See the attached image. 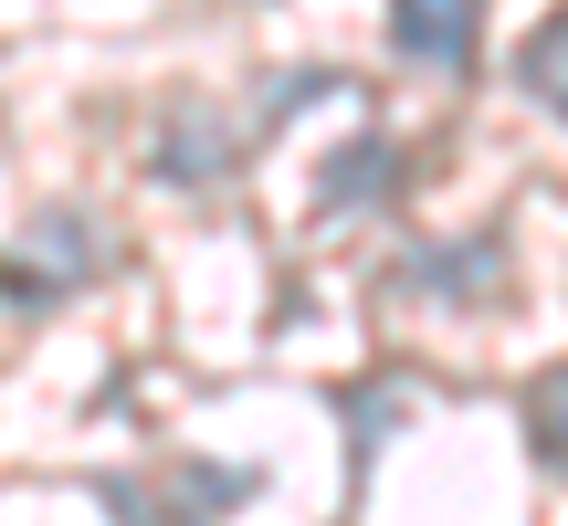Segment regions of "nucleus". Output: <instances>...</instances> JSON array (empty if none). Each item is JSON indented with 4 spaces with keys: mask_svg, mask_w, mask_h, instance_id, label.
Returning a JSON list of instances; mask_svg holds the SVG:
<instances>
[{
    "mask_svg": "<svg viewBox=\"0 0 568 526\" xmlns=\"http://www.w3.org/2000/svg\"><path fill=\"white\" fill-rule=\"evenodd\" d=\"M379 190H389V148L379 138H358V148L326 159V211H358V201H379Z\"/></svg>",
    "mask_w": 568,
    "mask_h": 526,
    "instance_id": "nucleus-4",
    "label": "nucleus"
},
{
    "mask_svg": "<svg viewBox=\"0 0 568 526\" xmlns=\"http://www.w3.org/2000/svg\"><path fill=\"white\" fill-rule=\"evenodd\" d=\"M516 74H527V95L548 105V117H568V11L548 32H527V63H516Z\"/></svg>",
    "mask_w": 568,
    "mask_h": 526,
    "instance_id": "nucleus-5",
    "label": "nucleus"
},
{
    "mask_svg": "<svg viewBox=\"0 0 568 526\" xmlns=\"http://www.w3.org/2000/svg\"><path fill=\"white\" fill-rule=\"evenodd\" d=\"M389 53L432 74H474L485 53V0H389Z\"/></svg>",
    "mask_w": 568,
    "mask_h": 526,
    "instance_id": "nucleus-1",
    "label": "nucleus"
},
{
    "mask_svg": "<svg viewBox=\"0 0 568 526\" xmlns=\"http://www.w3.org/2000/svg\"><path fill=\"white\" fill-rule=\"evenodd\" d=\"M527 443H537V464L568 485V368H548V380L527 390Z\"/></svg>",
    "mask_w": 568,
    "mask_h": 526,
    "instance_id": "nucleus-3",
    "label": "nucleus"
},
{
    "mask_svg": "<svg viewBox=\"0 0 568 526\" xmlns=\"http://www.w3.org/2000/svg\"><path fill=\"white\" fill-rule=\"evenodd\" d=\"M159 180H169V190L232 180V127L211 117V105H169V117H159Z\"/></svg>",
    "mask_w": 568,
    "mask_h": 526,
    "instance_id": "nucleus-2",
    "label": "nucleus"
}]
</instances>
